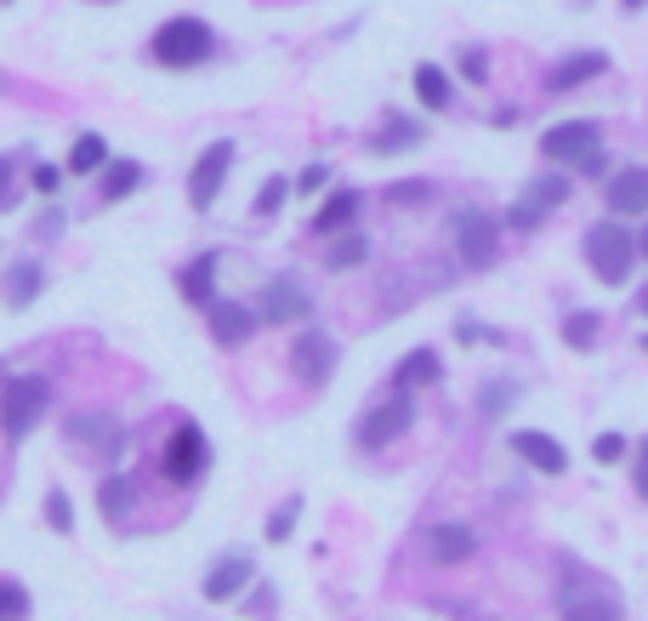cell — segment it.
<instances>
[{"mask_svg": "<svg viewBox=\"0 0 648 621\" xmlns=\"http://www.w3.org/2000/svg\"><path fill=\"white\" fill-rule=\"evenodd\" d=\"M52 405V382L46 377H7L0 382V434H7L12 445L29 439V428L46 416Z\"/></svg>", "mask_w": 648, "mask_h": 621, "instance_id": "3957f363", "label": "cell"}, {"mask_svg": "<svg viewBox=\"0 0 648 621\" xmlns=\"http://www.w3.org/2000/svg\"><path fill=\"white\" fill-rule=\"evenodd\" d=\"M57 235H63V211H57V206H46V211H41V222H34V240H57Z\"/></svg>", "mask_w": 648, "mask_h": 621, "instance_id": "60d3db41", "label": "cell"}, {"mask_svg": "<svg viewBox=\"0 0 648 621\" xmlns=\"http://www.w3.org/2000/svg\"><path fill=\"white\" fill-rule=\"evenodd\" d=\"M217 269H222V257H217V251H199L194 263L177 274V291H183L194 308H211V303H217Z\"/></svg>", "mask_w": 648, "mask_h": 621, "instance_id": "ac0fdd59", "label": "cell"}, {"mask_svg": "<svg viewBox=\"0 0 648 621\" xmlns=\"http://www.w3.org/2000/svg\"><path fill=\"white\" fill-rule=\"evenodd\" d=\"M325 183H330V166H325V160H314V166H301V177H296L290 188H296V194H319Z\"/></svg>", "mask_w": 648, "mask_h": 621, "instance_id": "f35d334b", "label": "cell"}, {"mask_svg": "<svg viewBox=\"0 0 648 621\" xmlns=\"http://www.w3.org/2000/svg\"><path fill=\"white\" fill-rule=\"evenodd\" d=\"M256 314H262L267 325H301L307 314H314V297L301 291V280H290V274H273V280L262 285V303H256Z\"/></svg>", "mask_w": 648, "mask_h": 621, "instance_id": "4fadbf2b", "label": "cell"}, {"mask_svg": "<svg viewBox=\"0 0 648 621\" xmlns=\"http://www.w3.org/2000/svg\"><path fill=\"white\" fill-rule=\"evenodd\" d=\"M63 439L75 445V450H91L97 462H120L125 445H131V434L120 428L114 416H102V411H80V416H68V422H63Z\"/></svg>", "mask_w": 648, "mask_h": 621, "instance_id": "5b68a950", "label": "cell"}, {"mask_svg": "<svg viewBox=\"0 0 648 621\" xmlns=\"http://www.w3.org/2000/svg\"><path fill=\"white\" fill-rule=\"evenodd\" d=\"M438 377H443V359H438L432 348H409L398 366H393V382H398V388H432Z\"/></svg>", "mask_w": 648, "mask_h": 621, "instance_id": "cb8c5ba5", "label": "cell"}, {"mask_svg": "<svg viewBox=\"0 0 648 621\" xmlns=\"http://www.w3.org/2000/svg\"><path fill=\"white\" fill-rule=\"evenodd\" d=\"M427 194H432V183H393L387 200H393V206H421Z\"/></svg>", "mask_w": 648, "mask_h": 621, "instance_id": "ab89813d", "label": "cell"}, {"mask_svg": "<svg viewBox=\"0 0 648 621\" xmlns=\"http://www.w3.org/2000/svg\"><path fill=\"white\" fill-rule=\"evenodd\" d=\"M29 188L41 194V200H57V188H63V166H34V172H29Z\"/></svg>", "mask_w": 648, "mask_h": 621, "instance_id": "8d00e7d4", "label": "cell"}, {"mask_svg": "<svg viewBox=\"0 0 648 621\" xmlns=\"http://www.w3.org/2000/svg\"><path fill=\"white\" fill-rule=\"evenodd\" d=\"M353 217H359V194L353 188H336L330 200L314 211V235L330 240V235H341V228H353Z\"/></svg>", "mask_w": 648, "mask_h": 621, "instance_id": "484cf974", "label": "cell"}, {"mask_svg": "<svg viewBox=\"0 0 648 621\" xmlns=\"http://www.w3.org/2000/svg\"><path fill=\"white\" fill-rule=\"evenodd\" d=\"M29 615V593L18 581H0V621H23Z\"/></svg>", "mask_w": 648, "mask_h": 621, "instance_id": "836d02e7", "label": "cell"}, {"mask_svg": "<svg viewBox=\"0 0 648 621\" xmlns=\"http://www.w3.org/2000/svg\"><path fill=\"white\" fill-rule=\"evenodd\" d=\"M592 149H603V126L597 120H563L552 132L540 138V154L552 160V166H580Z\"/></svg>", "mask_w": 648, "mask_h": 621, "instance_id": "8fae6325", "label": "cell"}, {"mask_svg": "<svg viewBox=\"0 0 648 621\" xmlns=\"http://www.w3.org/2000/svg\"><path fill=\"white\" fill-rule=\"evenodd\" d=\"M637 257H648V228H642V240H637Z\"/></svg>", "mask_w": 648, "mask_h": 621, "instance_id": "f907efd6", "label": "cell"}, {"mask_svg": "<svg viewBox=\"0 0 648 621\" xmlns=\"http://www.w3.org/2000/svg\"><path fill=\"white\" fill-rule=\"evenodd\" d=\"M228 172H233V143H211V149L194 160V172H188V206L194 211H211L222 200Z\"/></svg>", "mask_w": 648, "mask_h": 621, "instance_id": "30bf717a", "label": "cell"}, {"mask_svg": "<svg viewBox=\"0 0 648 621\" xmlns=\"http://www.w3.org/2000/svg\"><path fill=\"white\" fill-rule=\"evenodd\" d=\"M586 263H592V274L603 280V285H620L626 274H631V263H637V240L626 235L620 222H592L586 228Z\"/></svg>", "mask_w": 648, "mask_h": 621, "instance_id": "277c9868", "label": "cell"}, {"mask_svg": "<svg viewBox=\"0 0 648 621\" xmlns=\"http://www.w3.org/2000/svg\"><path fill=\"white\" fill-rule=\"evenodd\" d=\"M580 172H586V177H603V172H608V154H603V149H592L586 160H580Z\"/></svg>", "mask_w": 648, "mask_h": 621, "instance_id": "f6af8a7d", "label": "cell"}, {"mask_svg": "<svg viewBox=\"0 0 648 621\" xmlns=\"http://www.w3.org/2000/svg\"><path fill=\"white\" fill-rule=\"evenodd\" d=\"M512 450H518V456H524V462H529L535 473H569V450H563L552 434L518 428V434H512Z\"/></svg>", "mask_w": 648, "mask_h": 621, "instance_id": "e0dca14e", "label": "cell"}, {"mask_svg": "<svg viewBox=\"0 0 648 621\" xmlns=\"http://www.w3.org/2000/svg\"><path fill=\"white\" fill-rule=\"evenodd\" d=\"M608 69V57L603 52H574V57H563L552 75H546V86L552 91H574V86H586V80H597Z\"/></svg>", "mask_w": 648, "mask_h": 621, "instance_id": "44dd1931", "label": "cell"}, {"mask_svg": "<svg viewBox=\"0 0 648 621\" xmlns=\"http://www.w3.org/2000/svg\"><path fill=\"white\" fill-rule=\"evenodd\" d=\"M637 314H648V285L637 291Z\"/></svg>", "mask_w": 648, "mask_h": 621, "instance_id": "c3c4849f", "label": "cell"}, {"mask_svg": "<svg viewBox=\"0 0 648 621\" xmlns=\"http://www.w3.org/2000/svg\"><path fill=\"white\" fill-rule=\"evenodd\" d=\"M251 581H256V565L245 559V553H228V559H217L211 570H205L199 593L211 599V604H228V599H239V593H245Z\"/></svg>", "mask_w": 648, "mask_h": 621, "instance_id": "5bb4252c", "label": "cell"}, {"mask_svg": "<svg viewBox=\"0 0 648 621\" xmlns=\"http://www.w3.org/2000/svg\"><path fill=\"white\" fill-rule=\"evenodd\" d=\"M620 7H626V12H642V7H648V0H620Z\"/></svg>", "mask_w": 648, "mask_h": 621, "instance_id": "681fc988", "label": "cell"}, {"mask_svg": "<svg viewBox=\"0 0 648 621\" xmlns=\"http://www.w3.org/2000/svg\"><path fill=\"white\" fill-rule=\"evenodd\" d=\"M18 206V154H0V211Z\"/></svg>", "mask_w": 648, "mask_h": 621, "instance_id": "d590c367", "label": "cell"}, {"mask_svg": "<svg viewBox=\"0 0 648 621\" xmlns=\"http://www.w3.org/2000/svg\"><path fill=\"white\" fill-rule=\"evenodd\" d=\"M0 7H7V0H0Z\"/></svg>", "mask_w": 648, "mask_h": 621, "instance_id": "f5cc1de1", "label": "cell"}, {"mask_svg": "<svg viewBox=\"0 0 648 621\" xmlns=\"http://www.w3.org/2000/svg\"><path fill=\"white\" fill-rule=\"evenodd\" d=\"M597 331H603V314H592V308H586V314H569V319H563V342H569L574 353H586V348L597 342Z\"/></svg>", "mask_w": 648, "mask_h": 621, "instance_id": "f546056e", "label": "cell"}, {"mask_svg": "<svg viewBox=\"0 0 648 621\" xmlns=\"http://www.w3.org/2000/svg\"><path fill=\"white\" fill-rule=\"evenodd\" d=\"M421 138H427V126H421V120L387 115V120H382V132L370 138V154H404V149H416Z\"/></svg>", "mask_w": 648, "mask_h": 621, "instance_id": "603a6c76", "label": "cell"}, {"mask_svg": "<svg viewBox=\"0 0 648 621\" xmlns=\"http://www.w3.org/2000/svg\"><path fill=\"white\" fill-rule=\"evenodd\" d=\"M0 291H7V308H29L46 291V263L41 257H18L7 269V280H0Z\"/></svg>", "mask_w": 648, "mask_h": 621, "instance_id": "d6986e66", "label": "cell"}, {"mask_svg": "<svg viewBox=\"0 0 648 621\" xmlns=\"http://www.w3.org/2000/svg\"><path fill=\"white\" fill-rule=\"evenodd\" d=\"M336 359H341V348H336V337H325V331H314V325H307V331L290 342V371H296V382H330L336 377Z\"/></svg>", "mask_w": 648, "mask_h": 621, "instance_id": "7c38bea8", "label": "cell"}, {"mask_svg": "<svg viewBox=\"0 0 648 621\" xmlns=\"http://www.w3.org/2000/svg\"><path fill=\"white\" fill-rule=\"evenodd\" d=\"M455 621H495V615H472V610H455Z\"/></svg>", "mask_w": 648, "mask_h": 621, "instance_id": "7dc6e473", "label": "cell"}, {"mask_svg": "<svg viewBox=\"0 0 648 621\" xmlns=\"http://www.w3.org/2000/svg\"><path fill=\"white\" fill-rule=\"evenodd\" d=\"M512 394H518V388H512V382H495V388H484V411L495 416V411H506V400Z\"/></svg>", "mask_w": 648, "mask_h": 621, "instance_id": "b9f144b4", "label": "cell"}, {"mask_svg": "<svg viewBox=\"0 0 648 621\" xmlns=\"http://www.w3.org/2000/svg\"><path fill=\"white\" fill-rule=\"evenodd\" d=\"M273 604H279V599H273V587H256V593H251V615H256V621H267Z\"/></svg>", "mask_w": 648, "mask_h": 621, "instance_id": "7bdbcfd3", "label": "cell"}, {"mask_svg": "<svg viewBox=\"0 0 648 621\" xmlns=\"http://www.w3.org/2000/svg\"><path fill=\"white\" fill-rule=\"evenodd\" d=\"M131 502H136V484H131V473H102V484H97V508L109 513V519H125V513H131Z\"/></svg>", "mask_w": 648, "mask_h": 621, "instance_id": "4316f807", "label": "cell"}, {"mask_svg": "<svg viewBox=\"0 0 648 621\" xmlns=\"http://www.w3.org/2000/svg\"><path fill=\"white\" fill-rule=\"evenodd\" d=\"M642 348H648V337H642Z\"/></svg>", "mask_w": 648, "mask_h": 621, "instance_id": "816d5d0a", "label": "cell"}, {"mask_svg": "<svg viewBox=\"0 0 648 621\" xmlns=\"http://www.w3.org/2000/svg\"><path fill=\"white\" fill-rule=\"evenodd\" d=\"M109 143H102L97 132H80L75 143H68V160H63V172H75V177H97L102 166H109Z\"/></svg>", "mask_w": 648, "mask_h": 621, "instance_id": "d4e9b609", "label": "cell"}, {"mask_svg": "<svg viewBox=\"0 0 648 621\" xmlns=\"http://www.w3.org/2000/svg\"><path fill=\"white\" fill-rule=\"evenodd\" d=\"M136 188H143V160L114 154L109 166L97 172V194H102V200H125V194H136Z\"/></svg>", "mask_w": 648, "mask_h": 621, "instance_id": "7402d4cb", "label": "cell"}, {"mask_svg": "<svg viewBox=\"0 0 648 621\" xmlns=\"http://www.w3.org/2000/svg\"><path fill=\"white\" fill-rule=\"evenodd\" d=\"M205 468H211V439H205L194 422H177V434L165 439V456H160V473L171 484H199Z\"/></svg>", "mask_w": 648, "mask_h": 621, "instance_id": "8992f818", "label": "cell"}, {"mask_svg": "<svg viewBox=\"0 0 648 621\" xmlns=\"http://www.w3.org/2000/svg\"><path fill=\"white\" fill-rule=\"evenodd\" d=\"M592 456H597L603 468L620 462V456H626V434H597V439H592Z\"/></svg>", "mask_w": 648, "mask_h": 621, "instance_id": "74e56055", "label": "cell"}, {"mask_svg": "<svg viewBox=\"0 0 648 621\" xmlns=\"http://www.w3.org/2000/svg\"><path fill=\"white\" fill-rule=\"evenodd\" d=\"M296 519H301V497H285L279 508H273V519H267V542H290Z\"/></svg>", "mask_w": 648, "mask_h": 621, "instance_id": "d6a6232c", "label": "cell"}, {"mask_svg": "<svg viewBox=\"0 0 648 621\" xmlns=\"http://www.w3.org/2000/svg\"><path fill=\"white\" fill-rule=\"evenodd\" d=\"M256 325H262V314L245 308V303H233V297L211 303V337H217L222 348H245V342L256 337Z\"/></svg>", "mask_w": 648, "mask_h": 621, "instance_id": "9a60e30c", "label": "cell"}, {"mask_svg": "<svg viewBox=\"0 0 648 621\" xmlns=\"http://www.w3.org/2000/svg\"><path fill=\"white\" fill-rule=\"evenodd\" d=\"M450 240H455V257H461L466 269H490V263H495L501 222H495L490 211L466 206V211H455V217H450Z\"/></svg>", "mask_w": 648, "mask_h": 621, "instance_id": "52a82bcc", "label": "cell"}, {"mask_svg": "<svg viewBox=\"0 0 648 621\" xmlns=\"http://www.w3.org/2000/svg\"><path fill=\"white\" fill-rule=\"evenodd\" d=\"M569 200V177L563 172H546V177H535L524 194H518V206L506 211V222L518 228V235H535V228L552 217V206H563Z\"/></svg>", "mask_w": 648, "mask_h": 621, "instance_id": "9c48e42d", "label": "cell"}, {"mask_svg": "<svg viewBox=\"0 0 648 621\" xmlns=\"http://www.w3.org/2000/svg\"><path fill=\"white\" fill-rule=\"evenodd\" d=\"M409 422H416V400H409V388H398L393 400H382V405H370L364 416H359V428H353V439H359V450H382V445H393Z\"/></svg>", "mask_w": 648, "mask_h": 621, "instance_id": "ba28073f", "label": "cell"}, {"mask_svg": "<svg viewBox=\"0 0 648 621\" xmlns=\"http://www.w3.org/2000/svg\"><path fill=\"white\" fill-rule=\"evenodd\" d=\"M217 29L194 18V12H177V18H165L154 35H149V57L160 63V69H199V63H211L217 57Z\"/></svg>", "mask_w": 648, "mask_h": 621, "instance_id": "6da1fadb", "label": "cell"}, {"mask_svg": "<svg viewBox=\"0 0 648 621\" xmlns=\"http://www.w3.org/2000/svg\"><path fill=\"white\" fill-rule=\"evenodd\" d=\"M427 553H432V565H466L472 553H477V536L466 525H427Z\"/></svg>", "mask_w": 648, "mask_h": 621, "instance_id": "ffe728a7", "label": "cell"}, {"mask_svg": "<svg viewBox=\"0 0 648 621\" xmlns=\"http://www.w3.org/2000/svg\"><path fill=\"white\" fill-rule=\"evenodd\" d=\"M558 621H620V593L586 565L563 559L558 570Z\"/></svg>", "mask_w": 648, "mask_h": 621, "instance_id": "7a4b0ae2", "label": "cell"}, {"mask_svg": "<svg viewBox=\"0 0 648 621\" xmlns=\"http://www.w3.org/2000/svg\"><path fill=\"white\" fill-rule=\"evenodd\" d=\"M455 331H461V342H484V325H472V319H461Z\"/></svg>", "mask_w": 648, "mask_h": 621, "instance_id": "bcb514c9", "label": "cell"}, {"mask_svg": "<svg viewBox=\"0 0 648 621\" xmlns=\"http://www.w3.org/2000/svg\"><path fill=\"white\" fill-rule=\"evenodd\" d=\"M364 257H370L364 235H348V228H341V235H330V251H325V263H330V269H359Z\"/></svg>", "mask_w": 648, "mask_h": 621, "instance_id": "f1b7e54d", "label": "cell"}, {"mask_svg": "<svg viewBox=\"0 0 648 621\" xmlns=\"http://www.w3.org/2000/svg\"><path fill=\"white\" fill-rule=\"evenodd\" d=\"M603 200H608V211H620V217L648 211V166H620V172H608Z\"/></svg>", "mask_w": 648, "mask_h": 621, "instance_id": "2e32d148", "label": "cell"}, {"mask_svg": "<svg viewBox=\"0 0 648 621\" xmlns=\"http://www.w3.org/2000/svg\"><path fill=\"white\" fill-rule=\"evenodd\" d=\"M461 80H472V86L490 80V52H484V46H466V52H461Z\"/></svg>", "mask_w": 648, "mask_h": 621, "instance_id": "e575fe53", "label": "cell"}, {"mask_svg": "<svg viewBox=\"0 0 648 621\" xmlns=\"http://www.w3.org/2000/svg\"><path fill=\"white\" fill-rule=\"evenodd\" d=\"M290 200V177H267L262 188H256V200H251V211L256 217H273V211H279Z\"/></svg>", "mask_w": 648, "mask_h": 621, "instance_id": "1f68e13d", "label": "cell"}, {"mask_svg": "<svg viewBox=\"0 0 648 621\" xmlns=\"http://www.w3.org/2000/svg\"><path fill=\"white\" fill-rule=\"evenodd\" d=\"M631 473H637V497H648V439L637 445V468Z\"/></svg>", "mask_w": 648, "mask_h": 621, "instance_id": "ee69618b", "label": "cell"}, {"mask_svg": "<svg viewBox=\"0 0 648 621\" xmlns=\"http://www.w3.org/2000/svg\"><path fill=\"white\" fill-rule=\"evenodd\" d=\"M416 97L421 109H450V75L438 63H416Z\"/></svg>", "mask_w": 648, "mask_h": 621, "instance_id": "83f0119b", "label": "cell"}, {"mask_svg": "<svg viewBox=\"0 0 648 621\" xmlns=\"http://www.w3.org/2000/svg\"><path fill=\"white\" fill-rule=\"evenodd\" d=\"M46 525H52L57 536L75 531V502H68V490H63V484H52V490H46Z\"/></svg>", "mask_w": 648, "mask_h": 621, "instance_id": "4dcf8cb0", "label": "cell"}]
</instances>
